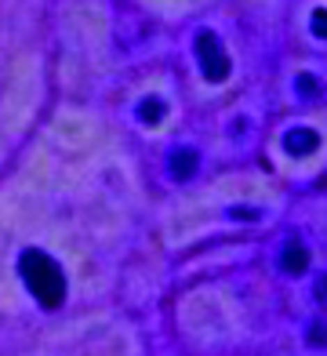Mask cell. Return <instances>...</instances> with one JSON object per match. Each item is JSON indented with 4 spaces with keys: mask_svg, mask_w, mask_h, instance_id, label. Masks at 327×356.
I'll return each instance as SVG.
<instances>
[{
    "mask_svg": "<svg viewBox=\"0 0 327 356\" xmlns=\"http://www.w3.org/2000/svg\"><path fill=\"white\" fill-rule=\"evenodd\" d=\"M317 145H320V135L309 131V127H294V131H287V138H284V149L291 156H309V153H317Z\"/></svg>",
    "mask_w": 327,
    "mask_h": 356,
    "instance_id": "3",
    "label": "cell"
},
{
    "mask_svg": "<svg viewBox=\"0 0 327 356\" xmlns=\"http://www.w3.org/2000/svg\"><path fill=\"white\" fill-rule=\"evenodd\" d=\"M164 117H168V106H164V99H142V106H138V120L142 124H160Z\"/></svg>",
    "mask_w": 327,
    "mask_h": 356,
    "instance_id": "6",
    "label": "cell"
},
{
    "mask_svg": "<svg viewBox=\"0 0 327 356\" xmlns=\"http://www.w3.org/2000/svg\"><path fill=\"white\" fill-rule=\"evenodd\" d=\"M229 215H233V218H258V211H255V207H233Z\"/></svg>",
    "mask_w": 327,
    "mask_h": 356,
    "instance_id": "10",
    "label": "cell"
},
{
    "mask_svg": "<svg viewBox=\"0 0 327 356\" xmlns=\"http://www.w3.org/2000/svg\"><path fill=\"white\" fill-rule=\"evenodd\" d=\"M196 55H200V70H204V76L211 80V84H222V80L229 76V58H225L222 44L211 29L196 33Z\"/></svg>",
    "mask_w": 327,
    "mask_h": 356,
    "instance_id": "2",
    "label": "cell"
},
{
    "mask_svg": "<svg viewBox=\"0 0 327 356\" xmlns=\"http://www.w3.org/2000/svg\"><path fill=\"white\" fill-rule=\"evenodd\" d=\"M317 298H320V302H327V277H320V280H317Z\"/></svg>",
    "mask_w": 327,
    "mask_h": 356,
    "instance_id": "11",
    "label": "cell"
},
{
    "mask_svg": "<svg viewBox=\"0 0 327 356\" xmlns=\"http://www.w3.org/2000/svg\"><path fill=\"white\" fill-rule=\"evenodd\" d=\"M313 33H317L320 40H327V11H324V8L313 11Z\"/></svg>",
    "mask_w": 327,
    "mask_h": 356,
    "instance_id": "8",
    "label": "cell"
},
{
    "mask_svg": "<svg viewBox=\"0 0 327 356\" xmlns=\"http://www.w3.org/2000/svg\"><path fill=\"white\" fill-rule=\"evenodd\" d=\"M298 95H302V99H317V95H320V80L313 73H302L298 76Z\"/></svg>",
    "mask_w": 327,
    "mask_h": 356,
    "instance_id": "7",
    "label": "cell"
},
{
    "mask_svg": "<svg viewBox=\"0 0 327 356\" xmlns=\"http://www.w3.org/2000/svg\"><path fill=\"white\" fill-rule=\"evenodd\" d=\"M309 342H313L317 349L327 346V327H324V323H313V327H309Z\"/></svg>",
    "mask_w": 327,
    "mask_h": 356,
    "instance_id": "9",
    "label": "cell"
},
{
    "mask_svg": "<svg viewBox=\"0 0 327 356\" xmlns=\"http://www.w3.org/2000/svg\"><path fill=\"white\" fill-rule=\"evenodd\" d=\"M196 164H200L196 149H175V153H171V175H175V178H189V175L196 171Z\"/></svg>",
    "mask_w": 327,
    "mask_h": 356,
    "instance_id": "5",
    "label": "cell"
},
{
    "mask_svg": "<svg viewBox=\"0 0 327 356\" xmlns=\"http://www.w3.org/2000/svg\"><path fill=\"white\" fill-rule=\"evenodd\" d=\"M19 273H22V280H26L33 298L40 305H47V309H58L62 298H65V277H62V269L51 254L26 251L19 258Z\"/></svg>",
    "mask_w": 327,
    "mask_h": 356,
    "instance_id": "1",
    "label": "cell"
},
{
    "mask_svg": "<svg viewBox=\"0 0 327 356\" xmlns=\"http://www.w3.org/2000/svg\"><path fill=\"white\" fill-rule=\"evenodd\" d=\"M280 269L291 273V277H302V273L309 269V251L302 244H287L284 254H280Z\"/></svg>",
    "mask_w": 327,
    "mask_h": 356,
    "instance_id": "4",
    "label": "cell"
}]
</instances>
